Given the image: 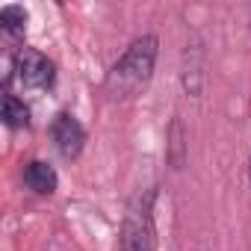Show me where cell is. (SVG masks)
Listing matches in <instances>:
<instances>
[{"label": "cell", "instance_id": "5", "mask_svg": "<svg viewBox=\"0 0 251 251\" xmlns=\"http://www.w3.org/2000/svg\"><path fill=\"white\" fill-rule=\"evenodd\" d=\"M24 183H27L36 195H53L59 177H56L53 166H48L45 160H33V163H27V169H24Z\"/></svg>", "mask_w": 251, "mask_h": 251}, {"label": "cell", "instance_id": "7", "mask_svg": "<svg viewBox=\"0 0 251 251\" xmlns=\"http://www.w3.org/2000/svg\"><path fill=\"white\" fill-rule=\"evenodd\" d=\"M0 27H3V33L9 39H24V33H27V12H24V6H15V3L3 6L0 9Z\"/></svg>", "mask_w": 251, "mask_h": 251}, {"label": "cell", "instance_id": "6", "mask_svg": "<svg viewBox=\"0 0 251 251\" xmlns=\"http://www.w3.org/2000/svg\"><path fill=\"white\" fill-rule=\"evenodd\" d=\"M166 157L175 169H183L186 163V130H183V121L180 118H172L169 124V133H166Z\"/></svg>", "mask_w": 251, "mask_h": 251}, {"label": "cell", "instance_id": "4", "mask_svg": "<svg viewBox=\"0 0 251 251\" xmlns=\"http://www.w3.org/2000/svg\"><path fill=\"white\" fill-rule=\"evenodd\" d=\"M18 77L27 89H50L53 80H56V71H53V62L45 53L24 48L18 53Z\"/></svg>", "mask_w": 251, "mask_h": 251}, {"label": "cell", "instance_id": "8", "mask_svg": "<svg viewBox=\"0 0 251 251\" xmlns=\"http://www.w3.org/2000/svg\"><path fill=\"white\" fill-rule=\"evenodd\" d=\"M3 124H6V127H12V130L27 127V124H30V109L15 95H6L3 98Z\"/></svg>", "mask_w": 251, "mask_h": 251}, {"label": "cell", "instance_id": "3", "mask_svg": "<svg viewBox=\"0 0 251 251\" xmlns=\"http://www.w3.org/2000/svg\"><path fill=\"white\" fill-rule=\"evenodd\" d=\"M50 136H53V145L59 151V157L65 160H77L83 154V145H86V130L83 124L71 115V112H59L50 124Z\"/></svg>", "mask_w": 251, "mask_h": 251}, {"label": "cell", "instance_id": "2", "mask_svg": "<svg viewBox=\"0 0 251 251\" xmlns=\"http://www.w3.org/2000/svg\"><path fill=\"white\" fill-rule=\"evenodd\" d=\"M151 198L145 195L130 204L121 225V251H154V216H151Z\"/></svg>", "mask_w": 251, "mask_h": 251}, {"label": "cell", "instance_id": "1", "mask_svg": "<svg viewBox=\"0 0 251 251\" xmlns=\"http://www.w3.org/2000/svg\"><path fill=\"white\" fill-rule=\"evenodd\" d=\"M157 53H160V39L157 36H139L127 45V50L121 53V59L109 68L106 74V92L118 100L124 98H136L154 77V65H157Z\"/></svg>", "mask_w": 251, "mask_h": 251}, {"label": "cell", "instance_id": "9", "mask_svg": "<svg viewBox=\"0 0 251 251\" xmlns=\"http://www.w3.org/2000/svg\"><path fill=\"white\" fill-rule=\"evenodd\" d=\"M248 177H251V160H248Z\"/></svg>", "mask_w": 251, "mask_h": 251}]
</instances>
